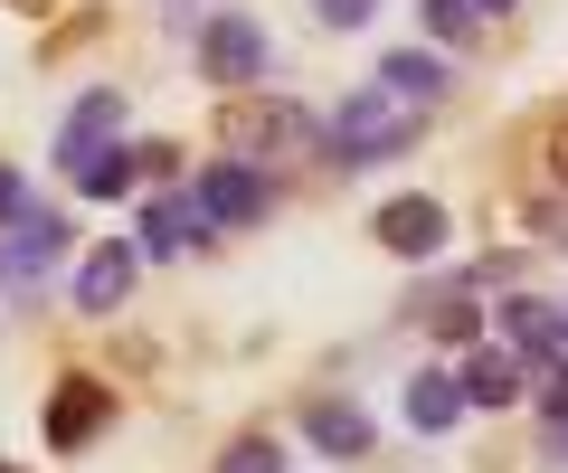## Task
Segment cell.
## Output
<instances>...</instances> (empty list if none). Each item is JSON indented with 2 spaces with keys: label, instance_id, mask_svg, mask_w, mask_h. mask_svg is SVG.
<instances>
[{
  "label": "cell",
  "instance_id": "obj_1",
  "mask_svg": "<svg viewBox=\"0 0 568 473\" xmlns=\"http://www.w3.org/2000/svg\"><path fill=\"white\" fill-rule=\"evenodd\" d=\"M407 143H417V104H398L388 85L342 95V114H332V152L342 162H398Z\"/></svg>",
  "mask_w": 568,
  "mask_h": 473
},
{
  "label": "cell",
  "instance_id": "obj_2",
  "mask_svg": "<svg viewBox=\"0 0 568 473\" xmlns=\"http://www.w3.org/2000/svg\"><path fill=\"white\" fill-rule=\"evenodd\" d=\"M67 247H77L67 208H39V199H20V218L0 227V294H39V275L58 266Z\"/></svg>",
  "mask_w": 568,
  "mask_h": 473
},
{
  "label": "cell",
  "instance_id": "obj_3",
  "mask_svg": "<svg viewBox=\"0 0 568 473\" xmlns=\"http://www.w3.org/2000/svg\"><path fill=\"white\" fill-rule=\"evenodd\" d=\"M200 76L227 85V95H256V85L275 76V39H265L256 20H237V10H227V20L200 29Z\"/></svg>",
  "mask_w": 568,
  "mask_h": 473
},
{
  "label": "cell",
  "instance_id": "obj_4",
  "mask_svg": "<svg viewBox=\"0 0 568 473\" xmlns=\"http://www.w3.org/2000/svg\"><path fill=\"white\" fill-rule=\"evenodd\" d=\"M190 208H200V227H256V218H275V181L256 162H209Z\"/></svg>",
  "mask_w": 568,
  "mask_h": 473
},
{
  "label": "cell",
  "instance_id": "obj_5",
  "mask_svg": "<svg viewBox=\"0 0 568 473\" xmlns=\"http://www.w3.org/2000/svg\"><path fill=\"white\" fill-rule=\"evenodd\" d=\"M219 143H227V152H246V162H275V152H304V143H313V124L294 114V104L227 95V114H219Z\"/></svg>",
  "mask_w": 568,
  "mask_h": 473
},
{
  "label": "cell",
  "instance_id": "obj_6",
  "mask_svg": "<svg viewBox=\"0 0 568 473\" xmlns=\"http://www.w3.org/2000/svg\"><path fill=\"white\" fill-rule=\"evenodd\" d=\"M48 445L58 454H77V445H95L104 426H114V389H104V379H58V389H48Z\"/></svg>",
  "mask_w": 568,
  "mask_h": 473
},
{
  "label": "cell",
  "instance_id": "obj_7",
  "mask_svg": "<svg viewBox=\"0 0 568 473\" xmlns=\"http://www.w3.org/2000/svg\"><path fill=\"white\" fill-rule=\"evenodd\" d=\"M446 199H426V189H407V199L379 208V247L388 256H446Z\"/></svg>",
  "mask_w": 568,
  "mask_h": 473
},
{
  "label": "cell",
  "instance_id": "obj_8",
  "mask_svg": "<svg viewBox=\"0 0 568 473\" xmlns=\"http://www.w3.org/2000/svg\"><path fill=\"white\" fill-rule=\"evenodd\" d=\"M304 435L332 454V464H361V454H379V426H369L361 398H313V408H304Z\"/></svg>",
  "mask_w": 568,
  "mask_h": 473
},
{
  "label": "cell",
  "instance_id": "obj_9",
  "mask_svg": "<svg viewBox=\"0 0 568 473\" xmlns=\"http://www.w3.org/2000/svg\"><path fill=\"white\" fill-rule=\"evenodd\" d=\"M114 133H123V85H95V95H77V114L58 124V162L85 171L104 143H114Z\"/></svg>",
  "mask_w": 568,
  "mask_h": 473
},
{
  "label": "cell",
  "instance_id": "obj_10",
  "mask_svg": "<svg viewBox=\"0 0 568 473\" xmlns=\"http://www.w3.org/2000/svg\"><path fill=\"white\" fill-rule=\"evenodd\" d=\"M133 275H142V247L133 237H104V247L77 266V312H114L123 294H133Z\"/></svg>",
  "mask_w": 568,
  "mask_h": 473
},
{
  "label": "cell",
  "instance_id": "obj_11",
  "mask_svg": "<svg viewBox=\"0 0 568 473\" xmlns=\"http://www.w3.org/2000/svg\"><path fill=\"white\" fill-rule=\"evenodd\" d=\"M152 171H171V143H104L95 152V162H85L77 171V189H85V199H123V189H133V181H152Z\"/></svg>",
  "mask_w": 568,
  "mask_h": 473
},
{
  "label": "cell",
  "instance_id": "obj_12",
  "mask_svg": "<svg viewBox=\"0 0 568 473\" xmlns=\"http://www.w3.org/2000/svg\"><path fill=\"white\" fill-rule=\"evenodd\" d=\"M379 85H388V95H398V104H417V114H426V104H446V58H436V48H388V58H379Z\"/></svg>",
  "mask_w": 568,
  "mask_h": 473
},
{
  "label": "cell",
  "instance_id": "obj_13",
  "mask_svg": "<svg viewBox=\"0 0 568 473\" xmlns=\"http://www.w3.org/2000/svg\"><path fill=\"white\" fill-rule=\"evenodd\" d=\"M455 379H465V398H474V408H511V398L530 389L521 350H503V341H484V350H474V360H465V370H455Z\"/></svg>",
  "mask_w": 568,
  "mask_h": 473
},
{
  "label": "cell",
  "instance_id": "obj_14",
  "mask_svg": "<svg viewBox=\"0 0 568 473\" xmlns=\"http://www.w3.org/2000/svg\"><path fill=\"white\" fill-rule=\"evenodd\" d=\"M493 331H503V350H521V360H549V350H559V304L511 294V304H493Z\"/></svg>",
  "mask_w": 568,
  "mask_h": 473
},
{
  "label": "cell",
  "instance_id": "obj_15",
  "mask_svg": "<svg viewBox=\"0 0 568 473\" xmlns=\"http://www.w3.org/2000/svg\"><path fill=\"white\" fill-rule=\"evenodd\" d=\"M465 408H474V398H465V379H455V370H426V379H407V426H417V435H446Z\"/></svg>",
  "mask_w": 568,
  "mask_h": 473
},
{
  "label": "cell",
  "instance_id": "obj_16",
  "mask_svg": "<svg viewBox=\"0 0 568 473\" xmlns=\"http://www.w3.org/2000/svg\"><path fill=\"white\" fill-rule=\"evenodd\" d=\"M181 247H200V208L190 199H152L142 208V256H181Z\"/></svg>",
  "mask_w": 568,
  "mask_h": 473
},
{
  "label": "cell",
  "instance_id": "obj_17",
  "mask_svg": "<svg viewBox=\"0 0 568 473\" xmlns=\"http://www.w3.org/2000/svg\"><path fill=\"white\" fill-rule=\"evenodd\" d=\"M426 331H436V341H474V331H484V304H474V294H426Z\"/></svg>",
  "mask_w": 568,
  "mask_h": 473
},
{
  "label": "cell",
  "instance_id": "obj_18",
  "mask_svg": "<svg viewBox=\"0 0 568 473\" xmlns=\"http://www.w3.org/2000/svg\"><path fill=\"white\" fill-rule=\"evenodd\" d=\"M219 473H284V445L275 435H237V445L219 454Z\"/></svg>",
  "mask_w": 568,
  "mask_h": 473
},
{
  "label": "cell",
  "instance_id": "obj_19",
  "mask_svg": "<svg viewBox=\"0 0 568 473\" xmlns=\"http://www.w3.org/2000/svg\"><path fill=\"white\" fill-rule=\"evenodd\" d=\"M417 10H426V29H436V39H474V20H484V10H474V0H417Z\"/></svg>",
  "mask_w": 568,
  "mask_h": 473
},
{
  "label": "cell",
  "instance_id": "obj_20",
  "mask_svg": "<svg viewBox=\"0 0 568 473\" xmlns=\"http://www.w3.org/2000/svg\"><path fill=\"white\" fill-rule=\"evenodd\" d=\"M313 20H323V29H369V20H379V0H313Z\"/></svg>",
  "mask_w": 568,
  "mask_h": 473
},
{
  "label": "cell",
  "instance_id": "obj_21",
  "mask_svg": "<svg viewBox=\"0 0 568 473\" xmlns=\"http://www.w3.org/2000/svg\"><path fill=\"white\" fill-rule=\"evenodd\" d=\"M540 408L568 417V360H549V370H540Z\"/></svg>",
  "mask_w": 568,
  "mask_h": 473
},
{
  "label": "cell",
  "instance_id": "obj_22",
  "mask_svg": "<svg viewBox=\"0 0 568 473\" xmlns=\"http://www.w3.org/2000/svg\"><path fill=\"white\" fill-rule=\"evenodd\" d=\"M20 199H29V189H20V171H10V162H0V227H10V218H20Z\"/></svg>",
  "mask_w": 568,
  "mask_h": 473
},
{
  "label": "cell",
  "instance_id": "obj_23",
  "mask_svg": "<svg viewBox=\"0 0 568 473\" xmlns=\"http://www.w3.org/2000/svg\"><path fill=\"white\" fill-rule=\"evenodd\" d=\"M540 237H549V247H568V199H549V208H540Z\"/></svg>",
  "mask_w": 568,
  "mask_h": 473
},
{
  "label": "cell",
  "instance_id": "obj_24",
  "mask_svg": "<svg viewBox=\"0 0 568 473\" xmlns=\"http://www.w3.org/2000/svg\"><path fill=\"white\" fill-rule=\"evenodd\" d=\"M549 171L568 181V114H549Z\"/></svg>",
  "mask_w": 568,
  "mask_h": 473
},
{
  "label": "cell",
  "instance_id": "obj_25",
  "mask_svg": "<svg viewBox=\"0 0 568 473\" xmlns=\"http://www.w3.org/2000/svg\"><path fill=\"white\" fill-rule=\"evenodd\" d=\"M559 464H568V417H559Z\"/></svg>",
  "mask_w": 568,
  "mask_h": 473
},
{
  "label": "cell",
  "instance_id": "obj_26",
  "mask_svg": "<svg viewBox=\"0 0 568 473\" xmlns=\"http://www.w3.org/2000/svg\"><path fill=\"white\" fill-rule=\"evenodd\" d=\"M559 350H568V304H559Z\"/></svg>",
  "mask_w": 568,
  "mask_h": 473
},
{
  "label": "cell",
  "instance_id": "obj_27",
  "mask_svg": "<svg viewBox=\"0 0 568 473\" xmlns=\"http://www.w3.org/2000/svg\"><path fill=\"white\" fill-rule=\"evenodd\" d=\"M474 10H511V0H474Z\"/></svg>",
  "mask_w": 568,
  "mask_h": 473
},
{
  "label": "cell",
  "instance_id": "obj_28",
  "mask_svg": "<svg viewBox=\"0 0 568 473\" xmlns=\"http://www.w3.org/2000/svg\"><path fill=\"white\" fill-rule=\"evenodd\" d=\"M0 473H20V464H0Z\"/></svg>",
  "mask_w": 568,
  "mask_h": 473
}]
</instances>
